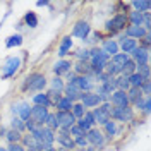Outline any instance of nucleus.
Wrapping results in <instances>:
<instances>
[{
	"mask_svg": "<svg viewBox=\"0 0 151 151\" xmlns=\"http://www.w3.org/2000/svg\"><path fill=\"white\" fill-rule=\"evenodd\" d=\"M89 55H91V69H93V72L100 74L106 67V64H108V55L105 53L103 50H94Z\"/></svg>",
	"mask_w": 151,
	"mask_h": 151,
	"instance_id": "nucleus-1",
	"label": "nucleus"
},
{
	"mask_svg": "<svg viewBox=\"0 0 151 151\" xmlns=\"http://www.w3.org/2000/svg\"><path fill=\"white\" fill-rule=\"evenodd\" d=\"M19 67H21V58L19 57H10L5 60V64H4V74H2V79H7V77H12V76L16 74L19 70Z\"/></svg>",
	"mask_w": 151,
	"mask_h": 151,
	"instance_id": "nucleus-2",
	"label": "nucleus"
},
{
	"mask_svg": "<svg viewBox=\"0 0 151 151\" xmlns=\"http://www.w3.org/2000/svg\"><path fill=\"white\" fill-rule=\"evenodd\" d=\"M28 83L24 84V89H33V91H40L47 86V79L43 74H31L26 79Z\"/></svg>",
	"mask_w": 151,
	"mask_h": 151,
	"instance_id": "nucleus-3",
	"label": "nucleus"
},
{
	"mask_svg": "<svg viewBox=\"0 0 151 151\" xmlns=\"http://www.w3.org/2000/svg\"><path fill=\"white\" fill-rule=\"evenodd\" d=\"M47 115H48V110L45 106L35 105V106L31 108V117H29V120L35 124L36 127H41V125L45 124V120H47Z\"/></svg>",
	"mask_w": 151,
	"mask_h": 151,
	"instance_id": "nucleus-4",
	"label": "nucleus"
},
{
	"mask_svg": "<svg viewBox=\"0 0 151 151\" xmlns=\"http://www.w3.org/2000/svg\"><path fill=\"white\" fill-rule=\"evenodd\" d=\"M55 117H57V122H58V127H62L67 132L72 125H76V117L70 112H57Z\"/></svg>",
	"mask_w": 151,
	"mask_h": 151,
	"instance_id": "nucleus-5",
	"label": "nucleus"
},
{
	"mask_svg": "<svg viewBox=\"0 0 151 151\" xmlns=\"http://www.w3.org/2000/svg\"><path fill=\"white\" fill-rule=\"evenodd\" d=\"M93 113V119H94V124H106L110 120V105L105 103V105H100Z\"/></svg>",
	"mask_w": 151,
	"mask_h": 151,
	"instance_id": "nucleus-6",
	"label": "nucleus"
},
{
	"mask_svg": "<svg viewBox=\"0 0 151 151\" xmlns=\"http://www.w3.org/2000/svg\"><path fill=\"white\" fill-rule=\"evenodd\" d=\"M110 117L115 120H120V122H131L132 120V110L129 106H124V108H110Z\"/></svg>",
	"mask_w": 151,
	"mask_h": 151,
	"instance_id": "nucleus-7",
	"label": "nucleus"
},
{
	"mask_svg": "<svg viewBox=\"0 0 151 151\" xmlns=\"http://www.w3.org/2000/svg\"><path fill=\"white\" fill-rule=\"evenodd\" d=\"M134 58H136V65H148V60H150V52L148 48H134L131 52Z\"/></svg>",
	"mask_w": 151,
	"mask_h": 151,
	"instance_id": "nucleus-8",
	"label": "nucleus"
},
{
	"mask_svg": "<svg viewBox=\"0 0 151 151\" xmlns=\"http://www.w3.org/2000/svg\"><path fill=\"white\" fill-rule=\"evenodd\" d=\"M40 141H41V144H43L45 148H50L52 142L55 141V134H53V131L41 125V127H40Z\"/></svg>",
	"mask_w": 151,
	"mask_h": 151,
	"instance_id": "nucleus-9",
	"label": "nucleus"
},
{
	"mask_svg": "<svg viewBox=\"0 0 151 151\" xmlns=\"http://www.w3.org/2000/svg\"><path fill=\"white\" fill-rule=\"evenodd\" d=\"M100 96L98 94H93V93H84L81 94V105L86 106V108H93V106H98L100 105Z\"/></svg>",
	"mask_w": 151,
	"mask_h": 151,
	"instance_id": "nucleus-10",
	"label": "nucleus"
},
{
	"mask_svg": "<svg viewBox=\"0 0 151 151\" xmlns=\"http://www.w3.org/2000/svg\"><path fill=\"white\" fill-rule=\"evenodd\" d=\"M86 136V141H89L93 146H101L105 142V137H103V134L100 131H96V129H89L88 131V134H84Z\"/></svg>",
	"mask_w": 151,
	"mask_h": 151,
	"instance_id": "nucleus-11",
	"label": "nucleus"
},
{
	"mask_svg": "<svg viewBox=\"0 0 151 151\" xmlns=\"http://www.w3.org/2000/svg\"><path fill=\"white\" fill-rule=\"evenodd\" d=\"M12 112L17 113L19 119H21L22 122H26V120H29V117H31V106H29L28 103H19L12 108Z\"/></svg>",
	"mask_w": 151,
	"mask_h": 151,
	"instance_id": "nucleus-12",
	"label": "nucleus"
},
{
	"mask_svg": "<svg viewBox=\"0 0 151 151\" xmlns=\"http://www.w3.org/2000/svg\"><path fill=\"white\" fill-rule=\"evenodd\" d=\"M125 21H127L125 14H119V16H115L112 21L106 22V28L110 29V31H119V29L125 28Z\"/></svg>",
	"mask_w": 151,
	"mask_h": 151,
	"instance_id": "nucleus-13",
	"label": "nucleus"
},
{
	"mask_svg": "<svg viewBox=\"0 0 151 151\" xmlns=\"http://www.w3.org/2000/svg\"><path fill=\"white\" fill-rule=\"evenodd\" d=\"M94 124V119H93V113L91 112H84V115H83V119H79L77 120V127L81 129L83 132H88L89 129H91V125Z\"/></svg>",
	"mask_w": 151,
	"mask_h": 151,
	"instance_id": "nucleus-14",
	"label": "nucleus"
},
{
	"mask_svg": "<svg viewBox=\"0 0 151 151\" xmlns=\"http://www.w3.org/2000/svg\"><path fill=\"white\" fill-rule=\"evenodd\" d=\"M112 103L115 106H119V108H124V106H127L129 105V100H127V93L125 91H113L112 93Z\"/></svg>",
	"mask_w": 151,
	"mask_h": 151,
	"instance_id": "nucleus-15",
	"label": "nucleus"
},
{
	"mask_svg": "<svg viewBox=\"0 0 151 151\" xmlns=\"http://www.w3.org/2000/svg\"><path fill=\"white\" fill-rule=\"evenodd\" d=\"M57 141L62 144V148H65V150H72V148H76V142L74 139L70 137V134L67 131H62L58 136H57Z\"/></svg>",
	"mask_w": 151,
	"mask_h": 151,
	"instance_id": "nucleus-16",
	"label": "nucleus"
},
{
	"mask_svg": "<svg viewBox=\"0 0 151 151\" xmlns=\"http://www.w3.org/2000/svg\"><path fill=\"white\" fill-rule=\"evenodd\" d=\"M22 142H24V146H28L29 150H33V151H41V150H45V146L38 141V139H35L31 134H28V136H22Z\"/></svg>",
	"mask_w": 151,
	"mask_h": 151,
	"instance_id": "nucleus-17",
	"label": "nucleus"
},
{
	"mask_svg": "<svg viewBox=\"0 0 151 151\" xmlns=\"http://www.w3.org/2000/svg\"><path fill=\"white\" fill-rule=\"evenodd\" d=\"M72 35L77 36V38H81V40H84V38L89 35V24H88V22H77L74 26Z\"/></svg>",
	"mask_w": 151,
	"mask_h": 151,
	"instance_id": "nucleus-18",
	"label": "nucleus"
},
{
	"mask_svg": "<svg viewBox=\"0 0 151 151\" xmlns=\"http://www.w3.org/2000/svg\"><path fill=\"white\" fill-rule=\"evenodd\" d=\"M127 60H129V57L125 55V53H117V55L112 57V62H110V64H112L119 72H122V69H124V65H125Z\"/></svg>",
	"mask_w": 151,
	"mask_h": 151,
	"instance_id": "nucleus-19",
	"label": "nucleus"
},
{
	"mask_svg": "<svg viewBox=\"0 0 151 151\" xmlns=\"http://www.w3.org/2000/svg\"><path fill=\"white\" fill-rule=\"evenodd\" d=\"M76 86L81 89V93L83 91H86V93H89V89L93 88V84H91V79L88 77V76H83V77H77L76 79Z\"/></svg>",
	"mask_w": 151,
	"mask_h": 151,
	"instance_id": "nucleus-20",
	"label": "nucleus"
},
{
	"mask_svg": "<svg viewBox=\"0 0 151 151\" xmlns=\"http://www.w3.org/2000/svg\"><path fill=\"white\" fill-rule=\"evenodd\" d=\"M65 93H67V96L65 98H69L70 101H74V100H77V98H81V89L76 86V83H72V84H67V88H65Z\"/></svg>",
	"mask_w": 151,
	"mask_h": 151,
	"instance_id": "nucleus-21",
	"label": "nucleus"
},
{
	"mask_svg": "<svg viewBox=\"0 0 151 151\" xmlns=\"http://www.w3.org/2000/svg\"><path fill=\"white\" fill-rule=\"evenodd\" d=\"M70 62L69 60H60V62H57L55 67H53V72L57 74V77L60 74H65V72H70Z\"/></svg>",
	"mask_w": 151,
	"mask_h": 151,
	"instance_id": "nucleus-22",
	"label": "nucleus"
},
{
	"mask_svg": "<svg viewBox=\"0 0 151 151\" xmlns=\"http://www.w3.org/2000/svg\"><path fill=\"white\" fill-rule=\"evenodd\" d=\"M120 47H122L124 53L127 55V53H131L134 48H137V43H136V40H132V38H122V40H120Z\"/></svg>",
	"mask_w": 151,
	"mask_h": 151,
	"instance_id": "nucleus-23",
	"label": "nucleus"
},
{
	"mask_svg": "<svg viewBox=\"0 0 151 151\" xmlns=\"http://www.w3.org/2000/svg\"><path fill=\"white\" fill-rule=\"evenodd\" d=\"M125 33H127V38H132V40H134V38H142L144 36V35H146V29L141 28V26H129Z\"/></svg>",
	"mask_w": 151,
	"mask_h": 151,
	"instance_id": "nucleus-24",
	"label": "nucleus"
},
{
	"mask_svg": "<svg viewBox=\"0 0 151 151\" xmlns=\"http://www.w3.org/2000/svg\"><path fill=\"white\" fill-rule=\"evenodd\" d=\"M33 101H35V105H38V106H45V108H48V106L52 105V101H50V98H48L47 93L35 94V96H33Z\"/></svg>",
	"mask_w": 151,
	"mask_h": 151,
	"instance_id": "nucleus-25",
	"label": "nucleus"
},
{
	"mask_svg": "<svg viewBox=\"0 0 151 151\" xmlns=\"http://www.w3.org/2000/svg\"><path fill=\"white\" fill-rule=\"evenodd\" d=\"M72 101L65 98V96H62L60 100H58V103H57V108H58V112H70L72 110Z\"/></svg>",
	"mask_w": 151,
	"mask_h": 151,
	"instance_id": "nucleus-26",
	"label": "nucleus"
},
{
	"mask_svg": "<svg viewBox=\"0 0 151 151\" xmlns=\"http://www.w3.org/2000/svg\"><path fill=\"white\" fill-rule=\"evenodd\" d=\"M70 47H72V40H70V36H65L64 40H62V43H60V48H58V55H60V57L67 55V52L70 50Z\"/></svg>",
	"mask_w": 151,
	"mask_h": 151,
	"instance_id": "nucleus-27",
	"label": "nucleus"
},
{
	"mask_svg": "<svg viewBox=\"0 0 151 151\" xmlns=\"http://www.w3.org/2000/svg\"><path fill=\"white\" fill-rule=\"evenodd\" d=\"M144 81H148V79H144V77L139 76L137 72H134L132 76H129V84H131L132 88H141Z\"/></svg>",
	"mask_w": 151,
	"mask_h": 151,
	"instance_id": "nucleus-28",
	"label": "nucleus"
},
{
	"mask_svg": "<svg viewBox=\"0 0 151 151\" xmlns=\"http://www.w3.org/2000/svg\"><path fill=\"white\" fill-rule=\"evenodd\" d=\"M103 52L108 55H117L119 53V45L115 41H105V47H103Z\"/></svg>",
	"mask_w": 151,
	"mask_h": 151,
	"instance_id": "nucleus-29",
	"label": "nucleus"
},
{
	"mask_svg": "<svg viewBox=\"0 0 151 151\" xmlns=\"http://www.w3.org/2000/svg\"><path fill=\"white\" fill-rule=\"evenodd\" d=\"M125 93H127V100H129V101H134V103H136L139 98H142V93H141L139 88H131V89L125 91Z\"/></svg>",
	"mask_w": 151,
	"mask_h": 151,
	"instance_id": "nucleus-30",
	"label": "nucleus"
},
{
	"mask_svg": "<svg viewBox=\"0 0 151 151\" xmlns=\"http://www.w3.org/2000/svg\"><path fill=\"white\" fill-rule=\"evenodd\" d=\"M132 5L136 7V10L137 12H141V14H144V12H148L150 10V2H146V0H136V2H132Z\"/></svg>",
	"mask_w": 151,
	"mask_h": 151,
	"instance_id": "nucleus-31",
	"label": "nucleus"
},
{
	"mask_svg": "<svg viewBox=\"0 0 151 151\" xmlns=\"http://www.w3.org/2000/svg\"><path fill=\"white\" fill-rule=\"evenodd\" d=\"M21 43H22V36H21V35H12V36H9V38H7V41H5L7 48L19 47Z\"/></svg>",
	"mask_w": 151,
	"mask_h": 151,
	"instance_id": "nucleus-32",
	"label": "nucleus"
},
{
	"mask_svg": "<svg viewBox=\"0 0 151 151\" xmlns=\"http://www.w3.org/2000/svg\"><path fill=\"white\" fill-rule=\"evenodd\" d=\"M5 137L9 139L10 144H17V141H21V139H22L21 132H17V131H9V132H5Z\"/></svg>",
	"mask_w": 151,
	"mask_h": 151,
	"instance_id": "nucleus-33",
	"label": "nucleus"
},
{
	"mask_svg": "<svg viewBox=\"0 0 151 151\" xmlns=\"http://www.w3.org/2000/svg\"><path fill=\"white\" fill-rule=\"evenodd\" d=\"M24 21H26V24H28L29 28H36L38 26V17L35 12H28L26 16H24Z\"/></svg>",
	"mask_w": 151,
	"mask_h": 151,
	"instance_id": "nucleus-34",
	"label": "nucleus"
},
{
	"mask_svg": "<svg viewBox=\"0 0 151 151\" xmlns=\"http://www.w3.org/2000/svg\"><path fill=\"white\" fill-rule=\"evenodd\" d=\"M45 124H47L45 127L52 129V131H53V129H57V127H58V122H57L55 113H48V115H47V120H45Z\"/></svg>",
	"mask_w": 151,
	"mask_h": 151,
	"instance_id": "nucleus-35",
	"label": "nucleus"
},
{
	"mask_svg": "<svg viewBox=\"0 0 151 151\" xmlns=\"http://www.w3.org/2000/svg\"><path fill=\"white\" fill-rule=\"evenodd\" d=\"M134 70H136V64L132 62V60H127L125 62V65H124L122 72H124V77H129V76L134 74Z\"/></svg>",
	"mask_w": 151,
	"mask_h": 151,
	"instance_id": "nucleus-36",
	"label": "nucleus"
},
{
	"mask_svg": "<svg viewBox=\"0 0 151 151\" xmlns=\"http://www.w3.org/2000/svg\"><path fill=\"white\" fill-rule=\"evenodd\" d=\"M115 86L119 88V91H127L129 89V77H120V79H115Z\"/></svg>",
	"mask_w": 151,
	"mask_h": 151,
	"instance_id": "nucleus-37",
	"label": "nucleus"
},
{
	"mask_svg": "<svg viewBox=\"0 0 151 151\" xmlns=\"http://www.w3.org/2000/svg\"><path fill=\"white\" fill-rule=\"evenodd\" d=\"M76 72H77V74H83V72H84V74H91L93 69H91V65H88L86 62H79V64L76 65Z\"/></svg>",
	"mask_w": 151,
	"mask_h": 151,
	"instance_id": "nucleus-38",
	"label": "nucleus"
},
{
	"mask_svg": "<svg viewBox=\"0 0 151 151\" xmlns=\"http://www.w3.org/2000/svg\"><path fill=\"white\" fill-rule=\"evenodd\" d=\"M142 19H144V14L141 12H132L131 14V21H132V26H142Z\"/></svg>",
	"mask_w": 151,
	"mask_h": 151,
	"instance_id": "nucleus-39",
	"label": "nucleus"
},
{
	"mask_svg": "<svg viewBox=\"0 0 151 151\" xmlns=\"http://www.w3.org/2000/svg\"><path fill=\"white\" fill-rule=\"evenodd\" d=\"M72 115H74L76 119H83V115H84V106L81 103H77V105H72Z\"/></svg>",
	"mask_w": 151,
	"mask_h": 151,
	"instance_id": "nucleus-40",
	"label": "nucleus"
},
{
	"mask_svg": "<svg viewBox=\"0 0 151 151\" xmlns=\"http://www.w3.org/2000/svg\"><path fill=\"white\" fill-rule=\"evenodd\" d=\"M62 89H64V83H62V79H60V77H55V79L52 81V91L60 93Z\"/></svg>",
	"mask_w": 151,
	"mask_h": 151,
	"instance_id": "nucleus-41",
	"label": "nucleus"
},
{
	"mask_svg": "<svg viewBox=\"0 0 151 151\" xmlns=\"http://www.w3.org/2000/svg\"><path fill=\"white\" fill-rule=\"evenodd\" d=\"M105 131H106V136H108V137H112V136H115V132H117L115 122H112V120H108V122L105 124Z\"/></svg>",
	"mask_w": 151,
	"mask_h": 151,
	"instance_id": "nucleus-42",
	"label": "nucleus"
},
{
	"mask_svg": "<svg viewBox=\"0 0 151 151\" xmlns=\"http://www.w3.org/2000/svg\"><path fill=\"white\" fill-rule=\"evenodd\" d=\"M10 125H12V131H17V132H21L22 129H26V127H24V122H22L19 117H16V119L12 120V124H10Z\"/></svg>",
	"mask_w": 151,
	"mask_h": 151,
	"instance_id": "nucleus-43",
	"label": "nucleus"
},
{
	"mask_svg": "<svg viewBox=\"0 0 151 151\" xmlns=\"http://www.w3.org/2000/svg\"><path fill=\"white\" fill-rule=\"evenodd\" d=\"M136 67H137V74L139 76H142L144 79L150 77V67L148 65H136Z\"/></svg>",
	"mask_w": 151,
	"mask_h": 151,
	"instance_id": "nucleus-44",
	"label": "nucleus"
},
{
	"mask_svg": "<svg viewBox=\"0 0 151 151\" xmlns=\"http://www.w3.org/2000/svg\"><path fill=\"white\" fill-rule=\"evenodd\" d=\"M69 134H72V136H76V137H81V136H84V132L81 131L77 125H72V127L69 129Z\"/></svg>",
	"mask_w": 151,
	"mask_h": 151,
	"instance_id": "nucleus-45",
	"label": "nucleus"
},
{
	"mask_svg": "<svg viewBox=\"0 0 151 151\" xmlns=\"http://www.w3.org/2000/svg\"><path fill=\"white\" fill-rule=\"evenodd\" d=\"M139 89H141V93L144 91V94L148 96V94H150V91H151V83H150V81H144V83H142V86L139 88Z\"/></svg>",
	"mask_w": 151,
	"mask_h": 151,
	"instance_id": "nucleus-46",
	"label": "nucleus"
},
{
	"mask_svg": "<svg viewBox=\"0 0 151 151\" xmlns=\"http://www.w3.org/2000/svg\"><path fill=\"white\" fill-rule=\"evenodd\" d=\"M76 146H81V148H86V144H88V141H86L84 136H81V137H76Z\"/></svg>",
	"mask_w": 151,
	"mask_h": 151,
	"instance_id": "nucleus-47",
	"label": "nucleus"
},
{
	"mask_svg": "<svg viewBox=\"0 0 151 151\" xmlns=\"http://www.w3.org/2000/svg\"><path fill=\"white\" fill-rule=\"evenodd\" d=\"M150 110H151V101H150V96H146L144 105H142V112H144V113H150Z\"/></svg>",
	"mask_w": 151,
	"mask_h": 151,
	"instance_id": "nucleus-48",
	"label": "nucleus"
},
{
	"mask_svg": "<svg viewBox=\"0 0 151 151\" xmlns=\"http://www.w3.org/2000/svg\"><path fill=\"white\" fill-rule=\"evenodd\" d=\"M89 52H88V50H84V52H79V53H77V58H79V60H81V62H83V60H88V58H89Z\"/></svg>",
	"mask_w": 151,
	"mask_h": 151,
	"instance_id": "nucleus-49",
	"label": "nucleus"
},
{
	"mask_svg": "<svg viewBox=\"0 0 151 151\" xmlns=\"http://www.w3.org/2000/svg\"><path fill=\"white\" fill-rule=\"evenodd\" d=\"M47 94H48V98H52V100L55 101V105L58 103V100L62 98V96H60V93H55V91H50V93H47Z\"/></svg>",
	"mask_w": 151,
	"mask_h": 151,
	"instance_id": "nucleus-50",
	"label": "nucleus"
},
{
	"mask_svg": "<svg viewBox=\"0 0 151 151\" xmlns=\"http://www.w3.org/2000/svg\"><path fill=\"white\" fill-rule=\"evenodd\" d=\"M7 151H26V150H24V148H22L21 144H10L9 150H7Z\"/></svg>",
	"mask_w": 151,
	"mask_h": 151,
	"instance_id": "nucleus-51",
	"label": "nucleus"
},
{
	"mask_svg": "<svg viewBox=\"0 0 151 151\" xmlns=\"http://www.w3.org/2000/svg\"><path fill=\"white\" fill-rule=\"evenodd\" d=\"M67 77H69V84H72V83H76V79H77V74L76 72H67Z\"/></svg>",
	"mask_w": 151,
	"mask_h": 151,
	"instance_id": "nucleus-52",
	"label": "nucleus"
},
{
	"mask_svg": "<svg viewBox=\"0 0 151 151\" xmlns=\"http://www.w3.org/2000/svg\"><path fill=\"white\" fill-rule=\"evenodd\" d=\"M4 134H5V129L2 127V129H0V136H4Z\"/></svg>",
	"mask_w": 151,
	"mask_h": 151,
	"instance_id": "nucleus-53",
	"label": "nucleus"
},
{
	"mask_svg": "<svg viewBox=\"0 0 151 151\" xmlns=\"http://www.w3.org/2000/svg\"><path fill=\"white\" fill-rule=\"evenodd\" d=\"M45 151H57V150H53V148L50 146V148H47V150H45Z\"/></svg>",
	"mask_w": 151,
	"mask_h": 151,
	"instance_id": "nucleus-54",
	"label": "nucleus"
},
{
	"mask_svg": "<svg viewBox=\"0 0 151 151\" xmlns=\"http://www.w3.org/2000/svg\"><path fill=\"white\" fill-rule=\"evenodd\" d=\"M0 151H7V150H4V148H0Z\"/></svg>",
	"mask_w": 151,
	"mask_h": 151,
	"instance_id": "nucleus-55",
	"label": "nucleus"
},
{
	"mask_svg": "<svg viewBox=\"0 0 151 151\" xmlns=\"http://www.w3.org/2000/svg\"><path fill=\"white\" fill-rule=\"evenodd\" d=\"M29 151H33V150H29Z\"/></svg>",
	"mask_w": 151,
	"mask_h": 151,
	"instance_id": "nucleus-56",
	"label": "nucleus"
}]
</instances>
